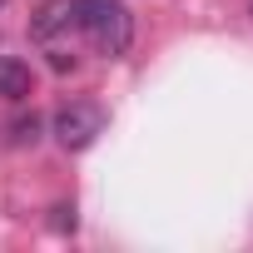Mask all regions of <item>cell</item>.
<instances>
[{"label": "cell", "instance_id": "1", "mask_svg": "<svg viewBox=\"0 0 253 253\" xmlns=\"http://www.w3.org/2000/svg\"><path fill=\"white\" fill-rule=\"evenodd\" d=\"M75 30L104 60L129 55V45H134V20L124 10V0H75Z\"/></svg>", "mask_w": 253, "mask_h": 253}, {"label": "cell", "instance_id": "2", "mask_svg": "<svg viewBox=\"0 0 253 253\" xmlns=\"http://www.w3.org/2000/svg\"><path fill=\"white\" fill-rule=\"evenodd\" d=\"M50 129H55V144H60V149L80 154V149H89V144L104 134V109L89 104V99H70V104L55 109Z\"/></svg>", "mask_w": 253, "mask_h": 253}, {"label": "cell", "instance_id": "3", "mask_svg": "<svg viewBox=\"0 0 253 253\" xmlns=\"http://www.w3.org/2000/svg\"><path fill=\"white\" fill-rule=\"evenodd\" d=\"M75 25V0H45V5L30 15V40L40 45H55L65 30Z\"/></svg>", "mask_w": 253, "mask_h": 253}, {"label": "cell", "instance_id": "4", "mask_svg": "<svg viewBox=\"0 0 253 253\" xmlns=\"http://www.w3.org/2000/svg\"><path fill=\"white\" fill-rule=\"evenodd\" d=\"M30 94H35V75H30V65L15 60V55H0V99L25 104Z\"/></svg>", "mask_w": 253, "mask_h": 253}, {"label": "cell", "instance_id": "5", "mask_svg": "<svg viewBox=\"0 0 253 253\" xmlns=\"http://www.w3.org/2000/svg\"><path fill=\"white\" fill-rule=\"evenodd\" d=\"M40 139V114H30V119H15L10 124V144H35Z\"/></svg>", "mask_w": 253, "mask_h": 253}, {"label": "cell", "instance_id": "6", "mask_svg": "<svg viewBox=\"0 0 253 253\" xmlns=\"http://www.w3.org/2000/svg\"><path fill=\"white\" fill-rule=\"evenodd\" d=\"M55 228H60V233H75V209L60 204V209H55Z\"/></svg>", "mask_w": 253, "mask_h": 253}, {"label": "cell", "instance_id": "7", "mask_svg": "<svg viewBox=\"0 0 253 253\" xmlns=\"http://www.w3.org/2000/svg\"><path fill=\"white\" fill-rule=\"evenodd\" d=\"M50 70H60V75H65V70H75V55H65V50H50Z\"/></svg>", "mask_w": 253, "mask_h": 253}, {"label": "cell", "instance_id": "8", "mask_svg": "<svg viewBox=\"0 0 253 253\" xmlns=\"http://www.w3.org/2000/svg\"><path fill=\"white\" fill-rule=\"evenodd\" d=\"M0 10H5V0H0Z\"/></svg>", "mask_w": 253, "mask_h": 253}]
</instances>
